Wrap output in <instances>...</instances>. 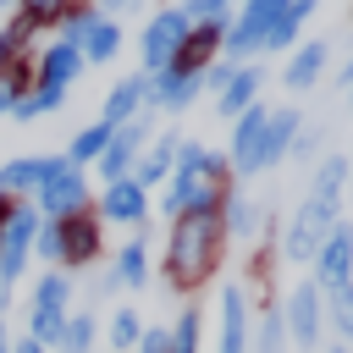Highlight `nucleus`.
<instances>
[{"mask_svg":"<svg viewBox=\"0 0 353 353\" xmlns=\"http://www.w3.org/2000/svg\"><path fill=\"white\" fill-rule=\"evenodd\" d=\"M221 215L215 210H193V215H176L171 221V243H165V281L176 292L199 287L215 265H221Z\"/></svg>","mask_w":353,"mask_h":353,"instance_id":"obj_1","label":"nucleus"},{"mask_svg":"<svg viewBox=\"0 0 353 353\" xmlns=\"http://www.w3.org/2000/svg\"><path fill=\"white\" fill-rule=\"evenodd\" d=\"M342 215H336V199H320V193H309L303 204H298V215L287 221V237H281V254L292 259V265H314V254H320V243L331 237V226H336Z\"/></svg>","mask_w":353,"mask_h":353,"instance_id":"obj_2","label":"nucleus"},{"mask_svg":"<svg viewBox=\"0 0 353 353\" xmlns=\"http://www.w3.org/2000/svg\"><path fill=\"white\" fill-rule=\"evenodd\" d=\"M33 193H39V215H44V221H66V215L88 210L83 165H72L66 154H50V171H44V182H39Z\"/></svg>","mask_w":353,"mask_h":353,"instance_id":"obj_3","label":"nucleus"},{"mask_svg":"<svg viewBox=\"0 0 353 353\" xmlns=\"http://www.w3.org/2000/svg\"><path fill=\"white\" fill-rule=\"evenodd\" d=\"M39 221H44L39 210H28V204H11V215H6V226H0V292H6V287H17V276H22L28 254H33Z\"/></svg>","mask_w":353,"mask_h":353,"instance_id":"obj_4","label":"nucleus"},{"mask_svg":"<svg viewBox=\"0 0 353 353\" xmlns=\"http://www.w3.org/2000/svg\"><path fill=\"white\" fill-rule=\"evenodd\" d=\"M188 33H193V22H188L182 6L154 11V22L143 28V72H165V66L176 61V50L188 44Z\"/></svg>","mask_w":353,"mask_h":353,"instance_id":"obj_5","label":"nucleus"},{"mask_svg":"<svg viewBox=\"0 0 353 353\" xmlns=\"http://www.w3.org/2000/svg\"><path fill=\"white\" fill-rule=\"evenodd\" d=\"M281 325H287V336H292L303 353L320 342L325 314H320V287H314V281H298V287L287 292V303H281Z\"/></svg>","mask_w":353,"mask_h":353,"instance_id":"obj_6","label":"nucleus"},{"mask_svg":"<svg viewBox=\"0 0 353 353\" xmlns=\"http://www.w3.org/2000/svg\"><path fill=\"white\" fill-rule=\"evenodd\" d=\"M143 138H149V116H132L127 127H110V143H105V154L94 160L99 176H105V182H121V176L132 171V160L143 154Z\"/></svg>","mask_w":353,"mask_h":353,"instance_id":"obj_7","label":"nucleus"},{"mask_svg":"<svg viewBox=\"0 0 353 353\" xmlns=\"http://www.w3.org/2000/svg\"><path fill=\"white\" fill-rule=\"evenodd\" d=\"M342 281H353V226L347 221H336L331 237L314 254V287L325 292V287H342Z\"/></svg>","mask_w":353,"mask_h":353,"instance_id":"obj_8","label":"nucleus"},{"mask_svg":"<svg viewBox=\"0 0 353 353\" xmlns=\"http://www.w3.org/2000/svg\"><path fill=\"white\" fill-rule=\"evenodd\" d=\"M265 121H270V110L254 99L237 121H232V171L237 176H254L259 171V143H265Z\"/></svg>","mask_w":353,"mask_h":353,"instance_id":"obj_9","label":"nucleus"},{"mask_svg":"<svg viewBox=\"0 0 353 353\" xmlns=\"http://www.w3.org/2000/svg\"><path fill=\"white\" fill-rule=\"evenodd\" d=\"M61 226V265L72 270V265H88L94 254H99V221L88 215V210H77V215H66V221H55Z\"/></svg>","mask_w":353,"mask_h":353,"instance_id":"obj_10","label":"nucleus"},{"mask_svg":"<svg viewBox=\"0 0 353 353\" xmlns=\"http://www.w3.org/2000/svg\"><path fill=\"white\" fill-rule=\"evenodd\" d=\"M99 215H105V221H121V226H138V221L149 215V193H143L132 176L105 182V193H99Z\"/></svg>","mask_w":353,"mask_h":353,"instance_id":"obj_11","label":"nucleus"},{"mask_svg":"<svg viewBox=\"0 0 353 353\" xmlns=\"http://www.w3.org/2000/svg\"><path fill=\"white\" fill-rule=\"evenodd\" d=\"M221 353H248V292L237 281L221 287Z\"/></svg>","mask_w":353,"mask_h":353,"instance_id":"obj_12","label":"nucleus"},{"mask_svg":"<svg viewBox=\"0 0 353 353\" xmlns=\"http://www.w3.org/2000/svg\"><path fill=\"white\" fill-rule=\"evenodd\" d=\"M143 105H149V77H143V72H138V77H121V83L105 94L99 121H105V127H127L132 116H143Z\"/></svg>","mask_w":353,"mask_h":353,"instance_id":"obj_13","label":"nucleus"},{"mask_svg":"<svg viewBox=\"0 0 353 353\" xmlns=\"http://www.w3.org/2000/svg\"><path fill=\"white\" fill-rule=\"evenodd\" d=\"M193 94H199V72H176V66H165V72L149 77V105H154V110H188Z\"/></svg>","mask_w":353,"mask_h":353,"instance_id":"obj_14","label":"nucleus"},{"mask_svg":"<svg viewBox=\"0 0 353 353\" xmlns=\"http://www.w3.org/2000/svg\"><path fill=\"white\" fill-rule=\"evenodd\" d=\"M298 110L292 105H281V110H270V121H265V143H259V171H270V165H281L287 154H292V138H298Z\"/></svg>","mask_w":353,"mask_h":353,"instance_id":"obj_15","label":"nucleus"},{"mask_svg":"<svg viewBox=\"0 0 353 353\" xmlns=\"http://www.w3.org/2000/svg\"><path fill=\"white\" fill-rule=\"evenodd\" d=\"M176 143H182L176 132H160V138H154V143H149V149L132 160V171H127V176H132V182L149 193L154 182H165V176H171V165H176Z\"/></svg>","mask_w":353,"mask_h":353,"instance_id":"obj_16","label":"nucleus"},{"mask_svg":"<svg viewBox=\"0 0 353 353\" xmlns=\"http://www.w3.org/2000/svg\"><path fill=\"white\" fill-rule=\"evenodd\" d=\"M77 72H83V50L55 39V44L44 50V61H39V88H61V94H66Z\"/></svg>","mask_w":353,"mask_h":353,"instance_id":"obj_17","label":"nucleus"},{"mask_svg":"<svg viewBox=\"0 0 353 353\" xmlns=\"http://www.w3.org/2000/svg\"><path fill=\"white\" fill-rule=\"evenodd\" d=\"M325 61H331V39H309V44H298L292 55H287V88H314V77L325 72Z\"/></svg>","mask_w":353,"mask_h":353,"instance_id":"obj_18","label":"nucleus"},{"mask_svg":"<svg viewBox=\"0 0 353 353\" xmlns=\"http://www.w3.org/2000/svg\"><path fill=\"white\" fill-rule=\"evenodd\" d=\"M254 94H259V66H237V72H232V83L215 94V105H221V116H232V121H237V116L254 105Z\"/></svg>","mask_w":353,"mask_h":353,"instance_id":"obj_19","label":"nucleus"},{"mask_svg":"<svg viewBox=\"0 0 353 353\" xmlns=\"http://www.w3.org/2000/svg\"><path fill=\"white\" fill-rule=\"evenodd\" d=\"M171 171H188V176H204V182H221V176H226V165H221L204 143H193V138L176 143V165H171Z\"/></svg>","mask_w":353,"mask_h":353,"instance_id":"obj_20","label":"nucleus"},{"mask_svg":"<svg viewBox=\"0 0 353 353\" xmlns=\"http://www.w3.org/2000/svg\"><path fill=\"white\" fill-rule=\"evenodd\" d=\"M116 287H143L149 281V248H143V237H132V243H121V254H116Z\"/></svg>","mask_w":353,"mask_h":353,"instance_id":"obj_21","label":"nucleus"},{"mask_svg":"<svg viewBox=\"0 0 353 353\" xmlns=\"http://www.w3.org/2000/svg\"><path fill=\"white\" fill-rule=\"evenodd\" d=\"M44 171H50V154H22V160L0 165L6 193H28V188H39V182H44Z\"/></svg>","mask_w":353,"mask_h":353,"instance_id":"obj_22","label":"nucleus"},{"mask_svg":"<svg viewBox=\"0 0 353 353\" xmlns=\"http://www.w3.org/2000/svg\"><path fill=\"white\" fill-rule=\"evenodd\" d=\"M77 50H83V61H110V55L121 50V28L99 17V22H94L88 33H83V44H77Z\"/></svg>","mask_w":353,"mask_h":353,"instance_id":"obj_23","label":"nucleus"},{"mask_svg":"<svg viewBox=\"0 0 353 353\" xmlns=\"http://www.w3.org/2000/svg\"><path fill=\"white\" fill-rule=\"evenodd\" d=\"M94 336H99V320L83 309V314H66V325H61V342H55V347H61V353H88V347H94Z\"/></svg>","mask_w":353,"mask_h":353,"instance_id":"obj_24","label":"nucleus"},{"mask_svg":"<svg viewBox=\"0 0 353 353\" xmlns=\"http://www.w3.org/2000/svg\"><path fill=\"white\" fill-rule=\"evenodd\" d=\"M320 314H331V325H336L342 336H353V281L325 287V292H320Z\"/></svg>","mask_w":353,"mask_h":353,"instance_id":"obj_25","label":"nucleus"},{"mask_svg":"<svg viewBox=\"0 0 353 353\" xmlns=\"http://www.w3.org/2000/svg\"><path fill=\"white\" fill-rule=\"evenodd\" d=\"M61 99H66L61 88H39V83H33V88H28V94H22L17 105H11V116H17V121H33V116H50V110H55Z\"/></svg>","mask_w":353,"mask_h":353,"instance_id":"obj_26","label":"nucleus"},{"mask_svg":"<svg viewBox=\"0 0 353 353\" xmlns=\"http://www.w3.org/2000/svg\"><path fill=\"white\" fill-rule=\"evenodd\" d=\"M105 143H110V127H105V121H94V127H83V132L72 138L66 160H72V165H83V160H99V154H105Z\"/></svg>","mask_w":353,"mask_h":353,"instance_id":"obj_27","label":"nucleus"},{"mask_svg":"<svg viewBox=\"0 0 353 353\" xmlns=\"http://www.w3.org/2000/svg\"><path fill=\"white\" fill-rule=\"evenodd\" d=\"M28 83H33L28 61H11V66H0V116H11V105L28 94Z\"/></svg>","mask_w":353,"mask_h":353,"instance_id":"obj_28","label":"nucleus"},{"mask_svg":"<svg viewBox=\"0 0 353 353\" xmlns=\"http://www.w3.org/2000/svg\"><path fill=\"white\" fill-rule=\"evenodd\" d=\"M342 182H347V154H325V160L314 165V193H320V199H336Z\"/></svg>","mask_w":353,"mask_h":353,"instance_id":"obj_29","label":"nucleus"},{"mask_svg":"<svg viewBox=\"0 0 353 353\" xmlns=\"http://www.w3.org/2000/svg\"><path fill=\"white\" fill-rule=\"evenodd\" d=\"M138 336H143L138 314H132V309H116V314H110V347L127 353V347H138Z\"/></svg>","mask_w":353,"mask_h":353,"instance_id":"obj_30","label":"nucleus"},{"mask_svg":"<svg viewBox=\"0 0 353 353\" xmlns=\"http://www.w3.org/2000/svg\"><path fill=\"white\" fill-rule=\"evenodd\" d=\"M199 309H182L176 325H171V353H199Z\"/></svg>","mask_w":353,"mask_h":353,"instance_id":"obj_31","label":"nucleus"},{"mask_svg":"<svg viewBox=\"0 0 353 353\" xmlns=\"http://www.w3.org/2000/svg\"><path fill=\"white\" fill-rule=\"evenodd\" d=\"M22 6V22L28 28H39V22H61L66 11H72V0H17Z\"/></svg>","mask_w":353,"mask_h":353,"instance_id":"obj_32","label":"nucleus"},{"mask_svg":"<svg viewBox=\"0 0 353 353\" xmlns=\"http://www.w3.org/2000/svg\"><path fill=\"white\" fill-rule=\"evenodd\" d=\"M99 22V11L94 6H77V11H66L61 17V44H83V33Z\"/></svg>","mask_w":353,"mask_h":353,"instance_id":"obj_33","label":"nucleus"},{"mask_svg":"<svg viewBox=\"0 0 353 353\" xmlns=\"http://www.w3.org/2000/svg\"><path fill=\"white\" fill-rule=\"evenodd\" d=\"M254 215H259V210H254L248 199H226V221H221V226L237 232V237H248V232H254Z\"/></svg>","mask_w":353,"mask_h":353,"instance_id":"obj_34","label":"nucleus"},{"mask_svg":"<svg viewBox=\"0 0 353 353\" xmlns=\"http://www.w3.org/2000/svg\"><path fill=\"white\" fill-rule=\"evenodd\" d=\"M33 254L44 265H61V226L55 221H39V237H33Z\"/></svg>","mask_w":353,"mask_h":353,"instance_id":"obj_35","label":"nucleus"},{"mask_svg":"<svg viewBox=\"0 0 353 353\" xmlns=\"http://www.w3.org/2000/svg\"><path fill=\"white\" fill-rule=\"evenodd\" d=\"M226 6L232 0H182L188 22H226Z\"/></svg>","mask_w":353,"mask_h":353,"instance_id":"obj_36","label":"nucleus"},{"mask_svg":"<svg viewBox=\"0 0 353 353\" xmlns=\"http://www.w3.org/2000/svg\"><path fill=\"white\" fill-rule=\"evenodd\" d=\"M281 336H287L281 309H270V314H265V325H259V353H281Z\"/></svg>","mask_w":353,"mask_h":353,"instance_id":"obj_37","label":"nucleus"},{"mask_svg":"<svg viewBox=\"0 0 353 353\" xmlns=\"http://www.w3.org/2000/svg\"><path fill=\"white\" fill-rule=\"evenodd\" d=\"M28 33H33V28H28V22H22V17H17V22H11V28H6V33H0V66H11V61H17V44H22V39H28Z\"/></svg>","mask_w":353,"mask_h":353,"instance_id":"obj_38","label":"nucleus"},{"mask_svg":"<svg viewBox=\"0 0 353 353\" xmlns=\"http://www.w3.org/2000/svg\"><path fill=\"white\" fill-rule=\"evenodd\" d=\"M232 72H237L232 61H210V66L199 72V88H226V83H232Z\"/></svg>","mask_w":353,"mask_h":353,"instance_id":"obj_39","label":"nucleus"},{"mask_svg":"<svg viewBox=\"0 0 353 353\" xmlns=\"http://www.w3.org/2000/svg\"><path fill=\"white\" fill-rule=\"evenodd\" d=\"M11 353H44V342H33V336H22V342H17Z\"/></svg>","mask_w":353,"mask_h":353,"instance_id":"obj_40","label":"nucleus"},{"mask_svg":"<svg viewBox=\"0 0 353 353\" xmlns=\"http://www.w3.org/2000/svg\"><path fill=\"white\" fill-rule=\"evenodd\" d=\"M99 6H105V11H132L138 0H99Z\"/></svg>","mask_w":353,"mask_h":353,"instance_id":"obj_41","label":"nucleus"},{"mask_svg":"<svg viewBox=\"0 0 353 353\" xmlns=\"http://www.w3.org/2000/svg\"><path fill=\"white\" fill-rule=\"evenodd\" d=\"M336 88H353V61L342 66V77H336Z\"/></svg>","mask_w":353,"mask_h":353,"instance_id":"obj_42","label":"nucleus"},{"mask_svg":"<svg viewBox=\"0 0 353 353\" xmlns=\"http://www.w3.org/2000/svg\"><path fill=\"white\" fill-rule=\"evenodd\" d=\"M6 215H11V199H0V226H6Z\"/></svg>","mask_w":353,"mask_h":353,"instance_id":"obj_43","label":"nucleus"},{"mask_svg":"<svg viewBox=\"0 0 353 353\" xmlns=\"http://www.w3.org/2000/svg\"><path fill=\"white\" fill-rule=\"evenodd\" d=\"M0 347H6V320H0Z\"/></svg>","mask_w":353,"mask_h":353,"instance_id":"obj_44","label":"nucleus"},{"mask_svg":"<svg viewBox=\"0 0 353 353\" xmlns=\"http://www.w3.org/2000/svg\"><path fill=\"white\" fill-rule=\"evenodd\" d=\"M0 199H6V176H0Z\"/></svg>","mask_w":353,"mask_h":353,"instance_id":"obj_45","label":"nucleus"},{"mask_svg":"<svg viewBox=\"0 0 353 353\" xmlns=\"http://www.w3.org/2000/svg\"><path fill=\"white\" fill-rule=\"evenodd\" d=\"M331 353H353V347H331Z\"/></svg>","mask_w":353,"mask_h":353,"instance_id":"obj_46","label":"nucleus"},{"mask_svg":"<svg viewBox=\"0 0 353 353\" xmlns=\"http://www.w3.org/2000/svg\"><path fill=\"white\" fill-rule=\"evenodd\" d=\"M0 303H6V292H0Z\"/></svg>","mask_w":353,"mask_h":353,"instance_id":"obj_47","label":"nucleus"},{"mask_svg":"<svg viewBox=\"0 0 353 353\" xmlns=\"http://www.w3.org/2000/svg\"><path fill=\"white\" fill-rule=\"evenodd\" d=\"M0 353H11V347H0Z\"/></svg>","mask_w":353,"mask_h":353,"instance_id":"obj_48","label":"nucleus"}]
</instances>
